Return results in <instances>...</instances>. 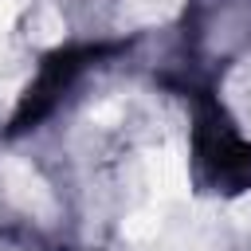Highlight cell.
I'll return each instance as SVG.
<instances>
[{"instance_id": "1", "label": "cell", "mask_w": 251, "mask_h": 251, "mask_svg": "<svg viewBox=\"0 0 251 251\" xmlns=\"http://www.w3.org/2000/svg\"><path fill=\"white\" fill-rule=\"evenodd\" d=\"M192 161L200 184L212 192H247L251 188V141L235 129L231 114L212 90H196L192 110Z\"/></svg>"}, {"instance_id": "2", "label": "cell", "mask_w": 251, "mask_h": 251, "mask_svg": "<svg viewBox=\"0 0 251 251\" xmlns=\"http://www.w3.org/2000/svg\"><path fill=\"white\" fill-rule=\"evenodd\" d=\"M122 47H126V43H67V47H55L51 55H43L39 75H35L31 86L24 90V98H20L16 114H12L8 133L20 137V133L35 129V126L59 106L63 90H67L86 67H94L98 59H106V55H114V51H122Z\"/></svg>"}]
</instances>
